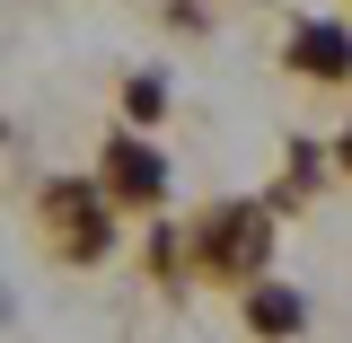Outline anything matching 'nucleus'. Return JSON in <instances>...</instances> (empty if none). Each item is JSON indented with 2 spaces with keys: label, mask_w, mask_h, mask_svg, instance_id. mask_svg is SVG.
<instances>
[{
  "label": "nucleus",
  "mask_w": 352,
  "mask_h": 343,
  "mask_svg": "<svg viewBox=\"0 0 352 343\" xmlns=\"http://www.w3.org/2000/svg\"><path fill=\"white\" fill-rule=\"evenodd\" d=\"M115 185H124V194H159V159H150L141 141H124V150H115Z\"/></svg>",
  "instance_id": "1"
},
{
  "label": "nucleus",
  "mask_w": 352,
  "mask_h": 343,
  "mask_svg": "<svg viewBox=\"0 0 352 343\" xmlns=\"http://www.w3.org/2000/svg\"><path fill=\"white\" fill-rule=\"evenodd\" d=\"M344 159H352V132H344Z\"/></svg>",
  "instance_id": "4"
},
{
  "label": "nucleus",
  "mask_w": 352,
  "mask_h": 343,
  "mask_svg": "<svg viewBox=\"0 0 352 343\" xmlns=\"http://www.w3.org/2000/svg\"><path fill=\"white\" fill-rule=\"evenodd\" d=\"M256 326L291 335V326H300V300H291V291H256Z\"/></svg>",
  "instance_id": "3"
},
{
  "label": "nucleus",
  "mask_w": 352,
  "mask_h": 343,
  "mask_svg": "<svg viewBox=\"0 0 352 343\" xmlns=\"http://www.w3.org/2000/svg\"><path fill=\"white\" fill-rule=\"evenodd\" d=\"M300 62H308V71H344V62H352V44L335 36V27H308V36H300Z\"/></svg>",
  "instance_id": "2"
}]
</instances>
